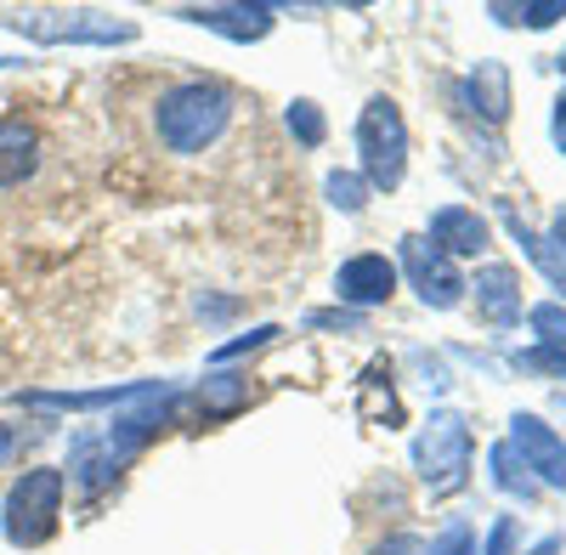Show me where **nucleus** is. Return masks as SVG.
Segmentation results:
<instances>
[{"label":"nucleus","mask_w":566,"mask_h":555,"mask_svg":"<svg viewBox=\"0 0 566 555\" xmlns=\"http://www.w3.org/2000/svg\"><path fill=\"white\" fill-rule=\"evenodd\" d=\"M431 244L453 261V255H482L488 250V216L464 210V205H442L431 216Z\"/></svg>","instance_id":"1a4fd4ad"},{"label":"nucleus","mask_w":566,"mask_h":555,"mask_svg":"<svg viewBox=\"0 0 566 555\" xmlns=\"http://www.w3.org/2000/svg\"><path fill=\"white\" fill-rule=\"evenodd\" d=\"M555 244H560V255H566V210L555 216Z\"/></svg>","instance_id":"bb28decb"},{"label":"nucleus","mask_w":566,"mask_h":555,"mask_svg":"<svg viewBox=\"0 0 566 555\" xmlns=\"http://www.w3.org/2000/svg\"><path fill=\"white\" fill-rule=\"evenodd\" d=\"M504 227L515 233V244L527 250V261H533V266L549 278V284H555L560 295H566V255H560V244H555V239H544V233H533V227H527L522 216H515L510 205H504Z\"/></svg>","instance_id":"ddd939ff"},{"label":"nucleus","mask_w":566,"mask_h":555,"mask_svg":"<svg viewBox=\"0 0 566 555\" xmlns=\"http://www.w3.org/2000/svg\"><path fill=\"white\" fill-rule=\"evenodd\" d=\"M368 555H431V544L413 538V533H397V538H386L380 549H368Z\"/></svg>","instance_id":"4be33fe9"},{"label":"nucleus","mask_w":566,"mask_h":555,"mask_svg":"<svg viewBox=\"0 0 566 555\" xmlns=\"http://www.w3.org/2000/svg\"><path fill=\"white\" fill-rule=\"evenodd\" d=\"M510 448H515V459H522L538 482L566 493V442L538 420V413H515V420H510Z\"/></svg>","instance_id":"0eeeda50"},{"label":"nucleus","mask_w":566,"mask_h":555,"mask_svg":"<svg viewBox=\"0 0 566 555\" xmlns=\"http://www.w3.org/2000/svg\"><path fill=\"white\" fill-rule=\"evenodd\" d=\"M232 119V97L216 85V80H187V85H170L159 108H154V125H159V143L170 154H205L216 136L227 130Z\"/></svg>","instance_id":"f257e3e1"},{"label":"nucleus","mask_w":566,"mask_h":555,"mask_svg":"<svg viewBox=\"0 0 566 555\" xmlns=\"http://www.w3.org/2000/svg\"><path fill=\"white\" fill-rule=\"evenodd\" d=\"M493 482H499L504 493H515V499H533V477H527L522 459H515V448H510V442H499V448H493Z\"/></svg>","instance_id":"dca6fc26"},{"label":"nucleus","mask_w":566,"mask_h":555,"mask_svg":"<svg viewBox=\"0 0 566 555\" xmlns=\"http://www.w3.org/2000/svg\"><path fill=\"white\" fill-rule=\"evenodd\" d=\"M464 290H476V306H482L488 323H515L522 317V278H515L510 266H482L476 284H464Z\"/></svg>","instance_id":"f8f14e48"},{"label":"nucleus","mask_w":566,"mask_h":555,"mask_svg":"<svg viewBox=\"0 0 566 555\" xmlns=\"http://www.w3.org/2000/svg\"><path fill=\"white\" fill-rule=\"evenodd\" d=\"M272 335H277V329H255V335H250V341H232V346H221V352H216V357H221V363H227V357H244V352H261V346H266V341H272Z\"/></svg>","instance_id":"b1692460"},{"label":"nucleus","mask_w":566,"mask_h":555,"mask_svg":"<svg viewBox=\"0 0 566 555\" xmlns=\"http://www.w3.org/2000/svg\"><path fill=\"white\" fill-rule=\"evenodd\" d=\"M493 18H504L510 29H549L555 18H566V0H533V7H493Z\"/></svg>","instance_id":"f3484780"},{"label":"nucleus","mask_w":566,"mask_h":555,"mask_svg":"<svg viewBox=\"0 0 566 555\" xmlns=\"http://www.w3.org/2000/svg\"><path fill=\"white\" fill-rule=\"evenodd\" d=\"M40 170V130L23 114L0 119V188H18Z\"/></svg>","instance_id":"9d476101"},{"label":"nucleus","mask_w":566,"mask_h":555,"mask_svg":"<svg viewBox=\"0 0 566 555\" xmlns=\"http://www.w3.org/2000/svg\"><path fill=\"white\" fill-rule=\"evenodd\" d=\"M391 290H397V266L386 255H352L335 272V295L352 306H380V301H391Z\"/></svg>","instance_id":"6e6552de"},{"label":"nucleus","mask_w":566,"mask_h":555,"mask_svg":"<svg viewBox=\"0 0 566 555\" xmlns=\"http://www.w3.org/2000/svg\"><path fill=\"white\" fill-rule=\"evenodd\" d=\"M476 549V538H470V527H448L437 544H431V555H470Z\"/></svg>","instance_id":"412c9836"},{"label":"nucleus","mask_w":566,"mask_h":555,"mask_svg":"<svg viewBox=\"0 0 566 555\" xmlns=\"http://www.w3.org/2000/svg\"><path fill=\"white\" fill-rule=\"evenodd\" d=\"M464 97L482 108V119H504L510 114V74H504V63H476V74L464 80Z\"/></svg>","instance_id":"4468645a"},{"label":"nucleus","mask_w":566,"mask_h":555,"mask_svg":"<svg viewBox=\"0 0 566 555\" xmlns=\"http://www.w3.org/2000/svg\"><path fill=\"white\" fill-rule=\"evenodd\" d=\"M357 154H363V181L368 193H397L408 176V125L391 97H368L357 114Z\"/></svg>","instance_id":"7ed1b4c3"},{"label":"nucleus","mask_w":566,"mask_h":555,"mask_svg":"<svg viewBox=\"0 0 566 555\" xmlns=\"http://www.w3.org/2000/svg\"><path fill=\"white\" fill-rule=\"evenodd\" d=\"M328 199H335L346 216H357V210L368 205V181L352 176V170H335V176H328Z\"/></svg>","instance_id":"6ab92c4d"},{"label":"nucleus","mask_w":566,"mask_h":555,"mask_svg":"<svg viewBox=\"0 0 566 555\" xmlns=\"http://www.w3.org/2000/svg\"><path fill=\"white\" fill-rule=\"evenodd\" d=\"M187 23H199V29H216L227 40H261L272 29V7H187L181 12Z\"/></svg>","instance_id":"9b49d317"},{"label":"nucleus","mask_w":566,"mask_h":555,"mask_svg":"<svg viewBox=\"0 0 566 555\" xmlns=\"http://www.w3.org/2000/svg\"><path fill=\"white\" fill-rule=\"evenodd\" d=\"M413 471L424 477L431 493H459L470 477V426L453 408H437L424 431L413 437Z\"/></svg>","instance_id":"20e7f679"},{"label":"nucleus","mask_w":566,"mask_h":555,"mask_svg":"<svg viewBox=\"0 0 566 555\" xmlns=\"http://www.w3.org/2000/svg\"><path fill=\"white\" fill-rule=\"evenodd\" d=\"M0 23L29 34V40H45V45H63V40H136V23L125 18H108V12H0Z\"/></svg>","instance_id":"39448f33"},{"label":"nucleus","mask_w":566,"mask_h":555,"mask_svg":"<svg viewBox=\"0 0 566 555\" xmlns=\"http://www.w3.org/2000/svg\"><path fill=\"white\" fill-rule=\"evenodd\" d=\"M527 317H533L538 341H544L549 352H560V357H566V306H560V301H544V306H533Z\"/></svg>","instance_id":"a211bd4d"},{"label":"nucleus","mask_w":566,"mask_h":555,"mask_svg":"<svg viewBox=\"0 0 566 555\" xmlns=\"http://www.w3.org/2000/svg\"><path fill=\"white\" fill-rule=\"evenodd\" d=\"M290 130L301 136L306 148H317V143H323V114H317V103H295V108H290Z\"/></svg>","instance_id":"aec40b11"},{"label":"nucleus","mask_w":566,"mask_h":555,"mask_svg":"<svg viewBox=\"0 0 566 555\" xmlns=\"http://www.w3.org/2000/svg\"><path fill=\"white\" fill-rule=\"evenodd\" d=\"M29 437H34V431H29ZM29 437H23V426H0V465H12Z\"/></svg>","instance_id":"5701e85b"},{"label":"nucleus","mask_w":566,"mask_h":555,"mask_svg":"<svg viewBox=\"0 0 566 555\" xmlns=\"http://www.w3.org/2000/svg\"><path fill=\"white\" fill-rule=\"evenodd\" d=\"M63 493H69V482H63L57 465L23 471V477L7 488V504H0V533H7V544L40 549L45 538L57 533V522H63Z\"/></svg>","instance_id":"f03ea898"},{"label":"nucleus","mask_w":566,"mask_h":555,"mask_svg":"<svg viewBox=\"0 0 566 555\" xmlns=\"http://www.w3.org/2000/svg\"><path fill=\"white\" fill-rule=\"evenodd\" d=\"M244 402H250V386L232 380V375H210L205 391H199V408L205 413H232V408H244Z\"/></svg>","instance_id":"2eb2a0df"},{"label":"nucleus","mask_w":566,"mask_h":555,"mask_svg":"<svg viewBox=\"0 0 566 555\" xmlns=\"http://www.w3.org/2000/svg\"><path fill=\"white\" fill-rule=\"evenodd\" d=\"M555 143L566 148V97H560V108H555Z\"/></svg>","instance_id":"a878e982"},{"label":"nucleus","mask_w":566,"mask_h":555,"mask_svg":"<svg viewBox=\"0 0 566 555\" xmlns=\"http://www.w3.org/2000/svg\"><path fill=\"white\" fill-rule=\"evenodd\" d=\"M402 272H408V284L419 290L424 306L448 312V306L464 301V278H459V266H453L431 239H402Z\"/></svg>","instance_id":"423d86ee"},{"label":"nucleus","mask_w":566,"mask_h":555,"mask_svg":"<svg viewBox=\"0 0 566 555\" xmlns=\"http://www.w3.org/2000/svg\"><path fill=\"white\" fill-rule=\"evenodd\" d=\"M510 544H515V522L504 516V522L493 527V538H488V555H510Z\"/></svg>","instance_id":"393cba45"}]
</instances>
